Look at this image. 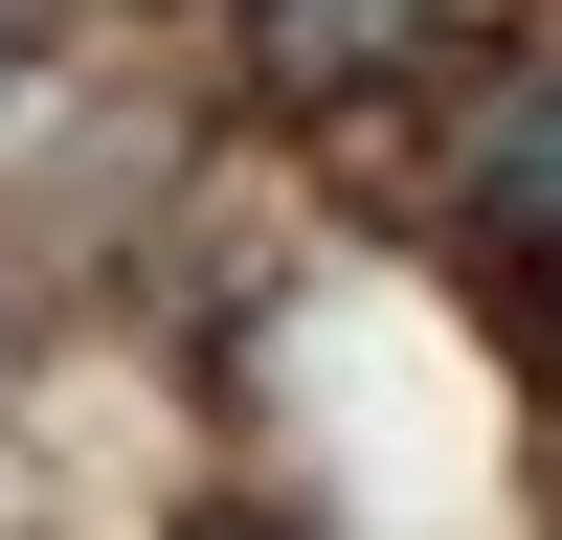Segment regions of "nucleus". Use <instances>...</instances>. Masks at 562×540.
Listing matches in <instances>:
<instances>
[{
	"mask_svg": "<svg viewBox=\"0 0 562 540\" xmlns=\"http://www.w3.org/2000/svg\"><path fill=\"white\" fill-rule=\"evenodd\" d=\"M450 248H473L495 293H562V68H518L450 135Z\"/></svg>",
	"mask_w": 562,
	"mask_h": 540,
	"instance_id": "nucleus-1",
	"label": "nucleus"
},
{
	"mask_svg": "<svg viewBox=\"0 0 562 540\" xmlns=\"http://www.w3.org/2000/svg\"><path fill=\"white\" fill-rule=\"evenodd\" d=\"M428 23H450V0H225V68H248L270 113H338V90L428 68Z\"/></svg>",
	"mask_w": 562,
	"mask_h": 540,
	"instance_id": "nucleus-2",
	"label": "nucleus"
},
{
	"mask_svg": "<svg viewBox=\"0 0 562 540\" xmlns=\"http://www.w3.org/2000/svg\"><path fill=\"white\" fill-rule=\"evenodd\" d=\"M180 540H315V518H270V495H203V518H180Z\"/></svg>",
	"mask_w": 562,
	"mask_h": 540,
	"instance_id": "nucleus-3",
	"label": "nucleus"
},
{
	"mask_svg": "<svg viewBox=\"0 0 562 540\" xmlns=\"http://www.w3.org/2000/svg\"><path fill=\"white\" fill-rule=\"evenodd\" d=\"M0 113H23V23H0Z\"/></svg>",
	"mask_w": 562,
	"mask_h": 540,
	"instance_id": "nucleus-4",
	"label": "nucleus"
}]
</instances>
